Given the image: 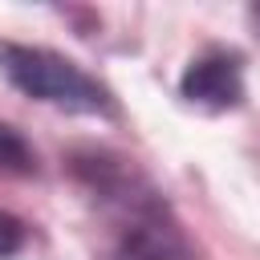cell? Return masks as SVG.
<instances>
[{"instance_id":"cell-1","label":"cell","mask_w":260,"mask_h":260,"mask_svg":"<svg viewBox=\"0 0 260 260\" xmlns=\"http://www.w3.org/2000/svg\"><path fill=\"white\" fill-rule=\"evenodd\" d=\"M73 171L114 223L110 260H195L171 203L134 171V162L110 150H85L73 158Z\"/></svg>"},{"instance_id":"cell-2","label":"cell","mask_w":260,"mask_h":260,"mask_svg":"<svg viewBox=\"0 0 260 260\" xmlns=\"http://www.w3.org/2000/svg\"><path fill=\"white\" fill-rule=\"evenodd\" d=\"M0 73L24 98L45 102L53 110L85 114V118H118L114 89L57 49L24 45V41H0Z\"/></svg>"},{"instance_id":"cell-3","label":"cell","mask_w":260,"mask_h":260,"mask_svg":"<svg viewBox=\"0 0 260 260\" xmlns=\"http://www.w3.org/2000/svg\"><path fill=\"white\" fill-rule=\"evenodd\" d=\"M179 98L203 114H228L240 110L248 98V81H244V57L236 49L211 45L203 53H195L179 77Z\"/></svg>"},{"instance_id":"cell-4","label":"cell","mask_w":260,"mask_h":260,"mask_svg":"<svg viewBox=\"0 0 260 260\" xmlns=\"http://www.w3.org/2000/svg\"><path fill=\"white\" fill-rule=\"evenodd\" d=\"M0 175H8V179H28V175H37V150H32L28 138H24L16 126H8V122H0Z\"/></svg>"},{"instance_id":"cell-5","label":"cell","mask_w":260,"mask_h":260,"mask_svg":"<svg viewBox=\"0 0 260 260\" xmlns=\"http://www.w3.org/2000/svg\"><path fill=\"white\" fill-rule=\"evenodd\" d=\"M24 240H28L24 219H16L12 211H4V207H0V260H12V256L24 248Z\"/></svg>"},{"instance_id":"cell-6","label":"cell","mask_w":260,"mask_h":260,"mask_svg":"<svg viewBox=\"0 0 260 260\" xmlns=\"http://www.w3.org/2000/svg\"><path fill=\"white\" fill-rule=\"evenodd\" d=\"M248 20H252V28L260 32V4H252V8H248Z\"/></svg>"}]
</instances>
